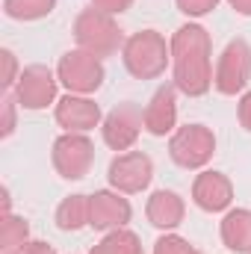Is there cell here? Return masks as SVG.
<instances>
[{
	"instance_id": "15",
	"label": "cell",
	"mask_w": 251,
	"mask_h": 254,
	"mask_svg": "<svg viewBox=\"0 0 251 254\" xmlns=\"http://www.w3.org/2000/svg\"><path fill=\"white\" fill-rule=\"evenodd\" d=\"M145 216H148V222L157 231L169 234V231H175V228L184 225L187 204H184V198L175 190H157V192H151V198L145 204Z\"/></svg>"
},
{
	"instance_id": "2",
	"label": "cell",
	"mask_w": 251,
	"mask_h": 254,
	"mask_svg": "<svg viewBox=\"0 0 251 254\" xmlns=\"http://www.w3.org/2000/svg\"><path fill=\"white\" fill-rule=\"evenodd\" d=\"M122 63L127 74L136 80H157L172 65V42H166V36L157 30H139L127 36L122 48Z\"/></svg>"
},
{
	"instance_id": "17",
	"label": "cell",
	"mask_w": 251,
	"mask_h": 254,
	"mask_svg": "<svg viewBox=\"0 0 251 254\" xmlns=\"http://www.w3.org/2000/svg\"><path fill=\"white\" fill-rule=\"evenodd\" d=\"M89 210H92V195H68L57 207V228L65 234L89 228Z\"/></svg>"
},
{
	"instance_id": "29",
	"label": "cell",
	"mask_w": 251,
	"mask_h": 254,
	"mask_svg": "<svg viewBox=\"0 0 251 254\" xmlns=\"http://www.w3.org/2000/svg\"><path fill=\"white\" fill-rule=\"evenodd\" d=\"M12 213V198H9V190L3 187V216H9Z\"/></svg>"
},
{
	"instance_id": "13",
	"label": "cell",
	"mask_w": 251,
	"mask_h": 254,
	"mask_svg": "<svg viewBox=\"0 0 251 254\" xmlns=\"http://www.w3.org/2000/svg\"><path fill=\"white\" fill-rule=\"evenodd\" d=\"M192 201L204 213H225L234 204L231 178L222 175V172H213V169H201V175L192 184Z\"/></svg>"
},
{
	"instance_id": "24",
	"label": "cell",
	"mask_w": 251,
	"mask_h": 254,
	"mask_svg": "<svg viewBox=\"0 0 251 254\" xmlns=\"http://www.w3.org/2000/svg\"><path fill=\"white\" fill-rule=\"evenodd\" d=\"M175 6L187 18H204V15H210L219 6V0H175Z\"/></svg>"
},
{
	"instance_id": "5",
	"label": "cell",
	"mask_w": 251,
	"mask_h": 254,
	"mask_svg": "<svg viewBox=\"0 0 251 254\" xmlns=\"http://www.w3.org/2000/svg\"><path fill=\"white\" fill-rule=\"evenodd\" d=\"M216 154V133L207 125H184L169 139V157L181 169H204Z\"/></svg>"
},
{
	"instance_id": "20",
	"label": "cell",
	"mask_w": 251,
	"mask_h": 254,
	"mask_svg": "<svg viewBox=\"0 0 251 254\" xmlns=\"http://www.w3.org/2000/svg\"><path fill=\"white\" fill-rule=\"evenodd\" d=\"M57 9V0H3V12L12 21H42Z\"/></svg>"
},
{
	"instance_id": "16",
	"label": "cell",
	"mask_w": 251,
	"mask_h": 254,
	"mask_svg": "<svg viewBox=\"0 0 251 254\" xmlns=\"http://www.w3.org/2000/svg\"><path fill=\"white\" fill-rule=\"evenodd\" d=\"M219 237L225 249L234 254H251V210L249 207H234L225 213L219 225Z\"/></svg>"
},
{
	"instance_id": "23",
	"label": "cell",
	"mask_w": 251,
	"mask_h": 254,
	"mask_svg": "<svg viewBox=\"0 0 251 254\" xmlns=\"http://www.w3.org/2000/svg\"><path fill=\"white\" fill-rule=\"evenodd\" d=\"M0 60H3V80H0V86L9 92V89H15V83H18V77H21L24 68H18V57H15L9 48L0 51Z\"/></svg>"
},
{
	"instance_id": "21",
	"label": "cell",
	"mask_w": 251,
	"mask_h": 254,
	"mask_svg": "<svg viewBox=\"0 0 251 254\" xmlns=\"http://www.w3.org/2000/svg\"><path fill=\"white\" fill-rule=\"evenodd\" d=\"M195 249L189 246V240H184L181 234H175V231H169V234H163L157 243H154V252L151 254H192Z\"/></svg>"
},
{
	"instance_id": "25",
	"label": "cell",
	"mask_w": 251,
	"mask_h": 254,
	"mask_svg": "<svg viewBox=\"0 0 251 254\" xmlns=\"http://www.w3.org/2000/svg\"><path fill=\"white\" fill-rule=\"evenodd\" d=\"M92 6L107 12V15H125L127 9L133 6V0H92Z\"/></svg>"
},
{
	"instance_id": "28",
	"label": "cell",
	"mask_w": 251,
	"mask_h": 254,
	"mask_svg": "<svg viewBox=\"0 0 251 254\" xmlns=\"http://www.w3.org/2000/svg\"><path fill=\"white\" fill-rule=\"evenodd\" d=\"M228 3H231V9L237 15H246V18L251 15V0H228Z\"/></svg>"
},
{
	"instance_id": "19",
	"label": "cell",
	"mask_w": 251,
	"mask_h": 254,
	"mask_svg": "<svg viewBox=\"0 0 251 254\" xmlns=\"http://www.w3.org/2000/svg\"><path fill=\"white\" fill-rule=\"evenodd\" d=\"M89 254H142V240L127 228H116V231H107L104 240L95 243Z\"/></svg>"
},
{
	"instance_id": "27",
	"label": "cell",
	"mask_w": 251,
	"mask_h": 254,
	"mask_svg": "<svg viewBox=\"0 0 251 254\" xmlns=\"http://www.w3.org/2000/svg\"><path fill=\"white\" fill-rule=\"evenodd\" d=\"M21 254H57V249L51 243H45V240H30Z\"/></svg>"
},
{
	"instance_id": "12",
	"label": "cell",
	"mask_w": 251,
	"mask_h": 254,
	"mask_svg": "<svg viewBox=\"0 0 251 254\" xmlns=\"http://www.w3.org/2000/svg\"><path fill=\"white\" fill-rule=\"evenodd\" d=\"M133 219V207L122 192L116 190H98L92 192V210H89V228L95 231H116L127 228Z\"/></svg>"
},
{
	"instance_id": "1",
	"label": "cell",
	"mask_w": 251,
	"mask_h": 254,
	"mask_svg": "<svg viewBox=\"0 0 251 254\" xmlns=\"http://www.w3.org/2000/svg\"><path fill=\"white\" fill-rule=\"evenodd\" d=\"M172 42V83L187 98H204L213 89V39L201 24H184Z\"/></svg>"
},
{
	"instance_id": "26",
	"label": "cell",
	"mask_w": 251,
	"mask_h": 254,
	"mask_svg": "<svg viewBox=\"0 0 251 254\" xmlns=\"http://www.w3.org/2000/svg\"><path fill=\"white\" fill-rule=\"evenodd\" d=\"M237 119H240L243 130L251 133V92H246V95L240 98V104H237Z\"/></svg>"
},
{
	"instance_id": "8",
	"label": "cell",
	"mask_w": 251,
	"mask_h": 254,
	"mask_svg": "<svg viewBox=\"0 0 251 254\" xmlns=\"http://www.w3.org/2000/svg\"><path fill=\"white\" fill-rule=\"evenodd\" d=\"M57 92H60V77L57 71H51L48 65L42 63H33L27 65L15 83V98L21 104V110H48L51 104H57Z\"/></svg>"
},
{
	"instance_id": "4",
	"label": "cell",
	"mask_w": 251,
	"mask_h": 254,
	"mask_svg": "<svg viewBox=\"0 0 251 254\" xmlns=\"http://www.w3.org/2000/svg\"><path fill=\"white\" fill-rule=\"evenodd\" d=\"M57 77H60V86H65V92L71 95H95L104 80H107V68L104 60L74 48V51H65L57 63Z\"/></svg>"
},
{
	"instance_id": "30",
	"label": "cell",
	"mask_w": 251,
	"mask_h": 254,
	"mask_svg": "<svg viewBox=\"0 0 251 254\" xmlns=\"http://www.w3.org/2000/svg\"><path fill=\"white\" fill-rule=\"evenodd\" d=\"M192 254H204V252H198V249H195V252H192Z\"/></svg>"
},
{
	"instance_id": "7",
	"label": "cell",
	"mask_w": 251,
	"mask_h": 254,
	"mask_svg": "<svg viewBox=\"0 0 251 254\" xmlns=\"http://www.w3.org/2000/svg\"><path fill=\"white\" fill-rule=\"evenodd\" d=\"M51 163H54L60 178H65V181H83L92 172L95 145H92V139L86 133H63L54 142Z\"/></svg>"
},
{
	"instance_id": "9",
	"label": "cell",
	"mask_w": 251,
	"mask_h": 254,
	"mask_svg": "<svg viewBox=\"0 0 251 254\" xmlns=\"http://www.w3.org/2000/svg\"><path fill=\"white\" fill-rule=\"evenodd\" d=\"M107 181L122 195L145 192L154 181V160L142 151H125V154L113 157V163L107 169Z\"/></svg>"
},
{
	"instance_id": "10",
	"label": "cell",
	"mask_w": 251,
	"mask_h": 254,
	"mask_svg": "<svg viewBox=\"0 0 251 254\" xmlns=\"http://www.w3.org/2000/svg\"><path fill=\"white\" fill-rule=\"evenodd\" d=\"M145 130V122H142V110L136 104H119L116 110H110L104 116V125H101V136H104V145L113 148V151H130L139 139V133Z\"/></svg>"
},
{
	"instance_id": "22",
	"label": "cell",
	"mask_w": 251,
	"mask_h": 254,
	"mask_svg": "<svg viewBox=\"0 0 251 254\" xmlns=\"http://www.w3.org/2000/svg\"><path fill=\"white\" fill-rule=\"evenodd\" d=\"M0 104H3V119H0V139H9V136L15 133V127H18V107H21V104H18V98H15V95H9V92L3 95V101H0Z\"/></svg>"
},
{
	"instance_id": "18",
	"label": "cell",
	"mask_w": 251,
	"mask_h": 254,
	"mask_svg": "<svg viewBox=\"0 0 251 254\" xmlns=\"http://www.w3.org/2000/svg\"><path fill=\"white\" fill-rule=\"evenodd\" d=\"M30 243V222L24 216H3L0 219V254H21Z\"/></svg>"
},
{
	"instance_id": "14",
	"label": "cell",
	"mask_w": 251,
	"mask_h": 254,
	"mask_svg": "<svg viewBox=\"0 0 251 254\" xmlns=\"http://www.w3.org/2000/svg\"><path fill=\"white\" fill-rule=\"evenodd\" d=\"M142 122L151 136H169L178 130V86H160L142 110Z\"/></svg>"
},
{
	"instance_id": "3",
	"label": "cell",
	"mask_w": 251,
	"mask_h": 254,
	"mask_svg": "<svg viewBox=\"0 0 251 254\" xmlns=\"http://www.w3.org/2000/svg\"><path fill=\"white\" fill-rule=\"evenodd\" d=\"M74 42L80 51L98 57V60H107L113 54H119L125 48V30L119 27L116 15H107L95 6L83 9L77 18H74Z\"/></svg>"
},
{
	"instance_id": "11",
	"label": "cell",
	"mask_w": 251,
	"mask_h": 254,
	"mask_svg": "<svg viewBox=\"0 0 251 254\" xmlns=\"http://www.w3.org/2000/svg\"><path fill=\"white\" fill-rule=\"evenodd\" d=\"M54 119L65 133H89L104 125L101 104H95L89 95H63L54 107Z\"/></svg>"
},
{
	"instance_id": "6",
	"label": "cell",
	"mask_w": 251,
	"mask_h": 254,
	"mask_svg": "<svg viewBox=\"0 0 251 254\" xmlns=\"http://www.w3.org/2000/svg\"><path fill=\"white\" fill-rule=\"evenodd\" d=\"M251 80V45L246 39H231L225 51L219 54V63L213 71V86L219 95H240L246 92Z\"/></svg>"
}]
</instances>
